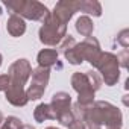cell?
Instances as JSON below:
<instances>
[{"label": "cell", "instance_id": "obj_1", "mask_svg": "<svg viewBox=\"0 0 129 129\" xmlns=\"http://www.w3.org/2000/svg\"><path fill=\"white\" fill-rule=\"evenodd\" d=\"M84 121H91L99 126L106 124V127H121L123 115L121 111L109 102L97 100L84 114Z\"/></svg>", "mask_w": 129, "mask_h": 129}, {"label": "cell", "instance_id": "obj_2", "mask_svg": "<svg viewBox=\"0 0 129 129\" xmlns=\"http://www.w3.org/2000/svg\"><path fill=\"white\" fill-rule=\"evenodd\" d=\"M100 53H102V50H100L99 41L94 37H87L82 43L75 44L72 49L64 52V56H66V59L70 64H73V66H79L84 61H88L94 67V64L99 59Z\"/></svg>", "mask_w": 129, "mask_h": 129}, {"label": "cell", "instance_id": "obj_3", "mask_svg": "<svg viewBox=\"0 0 129 129\" xmlns=\"http://www.w3.org/2000/svg\"><path fill=\"white\" fill-rule=\"evenodd\" d=\"M5 6L12 11V14L21 17L23 20H34V21H44L50 11L46 5L37 2V0H17V2H6Z\"/></svg>", "mask_w": 129, "mask_h": 129}, {"label": "cell", "instance_id": "obj_4", "mask_svg": "<svg viewBox=\"0 0 129 129\" xmlns=\"http://www.w3.org/2000/svg\"><path fill=\"white\" fill-rule=\"evenodd\" d=\"M72 87L73 90L78 93V106L84 111H87L93 103H94V87L90 81L88 73H81V72H75L72 76Z\"/></svg>", "mask_w": 129, "mask_h": 129}, {"label": "cell", "instance_id": "obj_5", "mask_svg": "<svg viewBox=\"0 0 129 129\" xmlns=\"http://www.w3.org/2000/svg\"><path fill=\"white\" fill-rule=\"evenodd\" d=\"M40 41L46 46H58L67 35V24H62L52 12L49 17L43 21V26L40 29Z\"/></svg>", "mask_w": 129, "mask_h": 129}, {"label": "cell", "instance_id": "obj_6", "mask_svg": "<svg viewBox=\"0 0 129 129\" xmlns=\"http://www.w3.org/2000/svg\"><path fill=\"white\" fill-rule=\"evenodd\" d=\"M94 67L99 70V76L102 78V82H105V85L112 87L118 82L120 79V66L117 56L109 53V52H102L99 59L96 61Z\"/></svg>", "mask_w": 129, "mask_h": 129}, {"label": "cell", "instance_id": "obj_7", "mask_svg": "<svg viewBox=\"0 0 129 129\" xmlns=\"http://www.w3.org/2000/svg\"><path fill=\"white\" fill-rule=\"evenodd\" d=\"M50 106L52 109L55 111V115H56V120L62 124V126H67L73 121L75 115L72 112V96L66 91H59V93H55L53 97H52V102H50Z\"/></svg>", "mask_w": 129, "mask_h": 129}, {"label": "cell", "instance_id": "obj_8", "mask_svg": "<svg viewBox=\"0 0 129 129\" xmlns=\"http://www.w3.org/2000/svg\"><path fill=\"white\" fill-rule=\"evenodd\" d=\"M32 82L29 85V88L26 90V96L29 100H38L43 97L46 87L49 84L50 79V69H43V67H37L35 70H32Z\"/></svg>", "mask_w": 129, "mask_h": 129}, {"label": "cell", "instance_id": "obj_9", "mask_svg": "<svg viewBox=\"0 0 129 129\" xmlns=\"http://www.w3.org/2000/svg\"><path fill=\"white\" fill-rule=\"evenodd\" d=\"M30 75H32V66H30V62L27 59H24V58L17 59L15 62L11 64V67L8 70L9 85L24 88V85L29 81Z\"/></svg>", "mask_w": 129, "mask_h": 129}, {"label": "cell", "instance_id": "obj_10", "mask_svg": "<svg viewBox=\"0 0 129 129\" xmlns=\"http://www.w3.org/2000/svg\"><path fill=\"white\" fill-rule=\"evenodd\" d=\"M78 11H79V2H76V0H61L55 5L52 15H55L62 24H67Z\"/></svg>", "mask_w": 129, "mask_h": 129}, {"label": "cell", "instance_id": "obj_11", "mask_svg": "<svg viewBox=\"0 0 129 129\" xmlns=\"http://www.w3.org/2000/svg\"><path fill=\"white\" fill-rule=\"evenodd\" d=\"M5 97L14 106H24L29 102V99L26 96V90L20 88V87H12V85H9L8 90L5 91Z\"/></svg>", "mask_w": 129, "mask_h": 129}, {"label": "cell", "instance_id": "obj_12", "mask_svg": "<svg viewBox=\"0 0 129 129\" xmlns=\"http://www.w3.org/2000/svg\"><path fill=\"white\" fill-rule=\"evenodd\" d=\"M6 30L11 37H21L26 32V21L15 14H11L6 23Z\"/></svg>", "mask_w": 129, "mask_h": 129}, {"label": "cell", "instance_id": "obj_13", "mask_svg": "<svg viewBox=\"0 0 129 129\" xmlns=\"http://www.w3.org/2000/svg\"><path fill=\"white\" fill-rule=\"evenodd\" d=\"M37 61H38V67L50 69L53 64H56V61H58V52L55 49H43L38 53Z\"/></svg>", "mask_w": 129, "mask_h": 129}, {"label": "cell", "instance_id": "obj_14", "mask_svg": "<svg viewBox=\"0 0 129 129\" xmlns=\"http://www.w3.org/2000/svg\"><path fill=\"white\" fill-rule=\"evenodd\" d=\"M34 118H35V121L43 123L46 120H56V115H55V111L52 109L50 103H40L34 111Z\"/></svg>", "mask_w": 129, "mask_h": 129}, {"label": "cell", "instance_id": "obj_15", "mask_svg": "<svg viewBox=\"0 0 129 129\" xmlns=\"http://www.w3.org/2000/svg\"><path fill=\"white\" fill-rule=\"evenodd\" d=\"M79 11L90 14L93 17H100L102 15V5L97 0H81L79 2Z\"/></svg>", "mask_w": 129, "mask_h": 129}, {"label": "cell", "instance_id": "obj_16", "mask_svg": "<svg viewBox=\"0 0 129 129\" xmlns=\"http://www.w3.org/2000/svg\"><path fill=\"white\" fill-rule=\"evenodd\" d=\"M75 27H76V30H78L82 37H85V38H87V37H91V35H93V30H94V24H93L91 18L87 17V15H81V17L76 20Z\"/></svg>", "mask_w": 129, "mask_h": 129}, {"label": "cell", "instance_id": "obj_17", "mask_svg": "<svg viewBox=\"0 0 129 129\" xmlns=\"http://www.w3.org/2000/svg\"><path fill=\"white\" fill-rule=\"evenodd\" d=\"M20 126H21V120L18 117L9 115V117L3 118L2 124H0V129H18Z\"/></svg>", "mask_w": 129, "mask_h": 129}, {"label": "cell", "instance_id": "obj_18", "mask_svg": "<svg viewBox=\"0 0 129 129\" xmlns=\"http://www.w3.org/2000/svg\"><path fill=\"white\" fill-rule=\"evenodd\" d=\"M75 44H76L75 38H73L72 35H66V37H64V40L61 41V50H62V53H64V52H67L69 49H72Z\"/></svg>", "mask_w": 129, "mask_h": 129}, {"label": "cell", "instance_id": "obj_19", "mask_svg": "<svg viewBox=\"0 0 129 129\" xmlns=\"http://www.w3.org/2000/svg\"><path fill=\"white\" fill-rule=\"evenodd\" d=\"M117 43H120L123 46V49H127L129 47V30L127 29H123L117 35Z\"/></svg>", "mask_w": 129, "mask_h": 129}, {"label": "cell", "instance_id": "obj_20", "mask_svg": "<svg viewBox=\"0 0 129 129\" xmlns=\"http://www.w3.org/2000/svg\"><path fill=\"white\" fill-rule=\"evenodd\" d=\"M127 55H129V52H127V49H123L118 55H117V61H118V66H121L123 69H126L127 67Z\"/></svg>", "mask_w": 129, "mask_h": 129}, {"label": "cell", "instance_id": "obj_21", "mask_svg": "<svg viewBox=\"0 0 129 129\" xmlns=\"http://www.w3.org/2000/svg\"><path fill=\"white\" fill-rule=\"evenodd\" d=\"M9 87V76L8 75H0V91H6Z\"/></svg>", "mask_w": 129, "mask_h": 129}, {"label": "cell", "instance_id": "obj_22", "mask_svg": "<svg viewBox=\"0 0 129 129\" xmlns=\"http://www.w3.org/2000/svg\"><path fill=\"white\" fill-rule=\"evenodd\" d=\"M69 129H85L84 120H81V118H73V121L69 124Z\"/></svg>", "mask_w": 129, "mask_h": 129}, {"label": "cell", "instance_id": "obj_23", "mask_svg": "<svg viewBox=\"0 0 129 129\" xmlns=\"http://www.w3.org/2000/svg\"><path fill=\"white\" fill-rule=\"evenodd\" d=\"M84 124H85V129H102V126L91 123V121H84Z\"/></svg>", "mask_w": 129, "mask_h": 129}, {"label": "cell", "instance_id": "obj_24", "mask_svg": "<svg viewBox=\"0 0 129 129\" xmlns=\"http://www.w3.org/2000/svg\"><path fill=\"white\" fill-rule=\"evenodd\" d=\"M18 129H35V127H34V126H32V124H26V123H24V124H23V123H21V126H20V127H18Z\"/></svg>", "mask_w": 129, "mask_h": 129}, {"label": "cell", "instance_id": "obj_25", "mask_svg": "<svg viewBox=\"0 0 129 129\" xmlns=\"http://www.w3.org/2000/svg\"><path fill=\"white\" fill-rule=\"evenodd\" d=\"M2 121H3V114H2V111H0V124H2Z\"/></svg>", "mask_w": 129, "mask_h": 129}, {"label": "cell", "instance_id": "obj_26", "mask_svg": "<svg viewBox=\"0 0 129 129\" xmlns=\"http://www.w3.org/2000/svg\"><path fill=\"white\" fill-rule=\"evenodd\" d=\"M2 61H3V56H2V53H0V66H2Z\"/></svg>", "mask_w": 129, "mask_h": 129}, {"label": "cell", "instance_id": "obj_27", "mask_svg": "<svg viewBox=\"0 0 129 129\" xmlns=\"http://www.w3.org/2000/svg\"><path fill=\"white\" fill-rule=\"evenodd\" d=\"M46 129H58V127H55V126H49V127H46Z\"/></svg>", "mask_w": 129, "mask_h": 129}, {"label": "cell", "instance_id": "obj_28", "mask_svg": "<svg viewBox=\"0 0 129 129\" xmlns=\"http://www.w3.org/2000/svg\"><path fill=\"white\" fill-rule=\"evenodd\" d=\"M106 129H121V127H106Z\"/></svg>", "mask_w": 129, "mask_h": 129}]
</instances>
